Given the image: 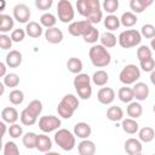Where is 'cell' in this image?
Here are the masks:
<instances>
[{
	"mask_svg": "<svg viewBox=\"0 0 155 155\" xmlns=\"http://www.w3.org/2000/svg\"><path fill=\"white\" fill-rule=\"evenodd\" d=\"M31 12L25 4H17L13 7V18L19 23H28L30 19Z\"/></svg>",
	"mask_w": 155,
	"mask_h": 155,
	"instance_id": "obj_12",
	"label": "cell"
},
{
	"mask_svg": "<svg viewBox=\"0 0 155 155\" xmlns=\"http://www.w3.org/2000/svg\"><path fill=\"white\" fill-rule=\"evenodd\" d=\"M91 78L87 74L80 73L76 74V76L74 78V87L75 91L78 93V96L81 99H88L92 96V87H91Z\"/></svg>",
	"mask_w": 155,
	"mask_h": 155,
	"instance_id": "obj_5",
	"label": "cell"
},
{
	"mask_svg": "<svg viewBox=\"0 0 155 155\" xmlns=\"http://www.w3.org/2000/svg\"><path fill=\"white\" fill-rule=\"evenodd\" d=\"M91 79H92V82L94 85H97V86H104V85H107V82L109 80V75H108V73L105 70L101 69V70L94 71Z\"/></svg>",
	"mask_w": 155,
	"mask_h": 155,
	"instance_id": "obj_29",
	"label": "cell"
},
{
	"mask_svg": "<svg viewBox=\"0 0 155 155\" xmlns=\"http://www.w3.org/2000/svg\"><path fill=\"white\" fill-rule=\"evenodd\" d=\"M25 30L24 29H21V28H18V29H15V30H12V33H11V39H12V41L13 42H21V41H23L24 40V38H25Z\"/></svg>",
	"mask_w": 155,
	"mask_h": 155,
	"instance_id": "obj_46",
	"label": "cell"
},
{
	"mask_svg": "<svg viewBox=\"0 0 155 155\" xmlns=\"http://www.w3.org/2000/svg\"><path fill=\"white\" fill-rule=\"evenodd\" d=\"M103 10L109 15L114 13L119 8V0H103Z\"/></svg>",
	"mask_w": 155,
	"mask_h": 155,
	"instance_id": "obj_39",
	"label": "cell"
},
{
	"mask_svg": "<svg viewBox=\"0 0 155 155\" xmlns=\"http://www.w3.org/2000/svg\"><path fill=\"white\" fill-rule=\"evenodd\" d=\"M150 81H151V84L155 86V69H154L153 71H150Z\"/></svg>",
	"mask_w": 155,
	"mask_h": 155,
	"instance_id": "obj_51",
	"label": "cell"
},
{
	"mask_svg": "<svg viewBox=\"0 0 155 155\" xmlns=\"http://www.w3.org/2000/svg\"><path fill=\"white\" fill-rule=\"evenodd\" d=\"M22 53L17 50H11L7 54H6V58H5V63L7 64V67L10 68H18L21 64H22Z\"/></svg>",
	"mask_w": 155,
	"mask_h": 155,
	"instance_id": "obj_15",
	"label": "cell"
},
{
	"mask_svg": "<svg viewBox=\"0 0 155 155\" xmlns=\"http://www.w3.org/2000/svg\"><path fill=\"white\" fill-rule=\"evenodd\" d=\"M99 40H101V44L107 47V48H111L116 45L117 42V38L111 33V31H105L103 33L101 36H99Z\"/></svg>",
	"mask_w": 155,
	"mask_h": 155,
	"instance_id": "obj_27",
	"label": "cell"
},
{
	"mask_svg": "<svg viewBox=\"0 0 155 155\" xmlns=\"http://www.w3.org/2000/svg\"><path fill=\"white\" fill-rule=\"evenodd\" d=\"M5 84L2 82V84H0V87H1V90H0V94H4V91H5Z\"/></svg>",
	"mask_w": 155,
	"mask_h": 155,
	"instance_id": "obj_54",
	"label": "cell"
},
{
	"mask_svg": "<svg viewBox=\"0 0 155 155\" xmlns=\"http://www.w3.org/2000/svg\"><path fill=\"white\" fill-rule=\"evenodd\" d=\"M88 56H90L91 63L97 68L107 67L111 61V56L109 51L102 44H93L88 51Z\"/></svg>",
	"mask_w": 155,
	"mask_h": 155,
	"instance_id": "obj_2",
	"label": "cell"
},
{
	"mask_svg": "<svg viewBox=\"0 0 155 155\" xmlns=\"http://www.w3.org/2000/svg\"><path fill=\"white\" fill-rule=\"evenodd\" d=\"M97 99L101 104L108 105L115 99V91L111 87H102L97 93Z\"/></svg>",
	"mask_w": 155,
	"mask_h": 155,
	"instance_id": "obj_13",
	"label": "cell"
},
{
	"mask_svg": "<svg viewBox=\"0 0 155 155\" xmlns=\"http://www.w3.org/2000/svg\"><path fill=\"white\" fill-rule=\"evenodd\" d=\"M93 24L91 22H88L87 19H84V21H75V22H71L68 27V31L70 35L73 36H84L92 27Z\"/></svg>",
	"mask_w": 155,
	"mask_h": 155,
	"instance_id": "obj_11",
	"label": "cell"
},
{
	"mask_svg": "<svg viewBox=\"0 0 155 155\" xmlns=\"http://www.w3.org/2000/svg\"><path fill=\"white\" fill-rule=\"evenodd\" d=\"M154 137H155V131L149 126H145L138 131V138L140 139V142L149 143L154 139Z\"/></svg>",
	"mask_w": 155,
	"mask_h": 155,
	"instance_id": "obj_33",
	"label": "cell"
},
{
	"mask_svg": "<svg viewBox=\"0 0 155 155\" xmlns=\"http://www.w3.org/2000/svg\"><path fill=\"white\" fill-rule=\"evenodd\" d=\"M120 25H121L120 18H119L117 16L113 15V13H111V15H108V16L104 18V27H105L108 30H110V31L119 29Z\"/></svg>",
	"mask_w": 155,
	"mask_h": 155,
	"instance_id": "obj_31",
	"label": "cell"
},
{
	"mask_svg": "<svg viewBox=\"0 0 155 155\" xmlns=\"http://www.w3.org/2000/svg\"><path fill=\"white\" fill-rule=\"evenodd\" d=\"M142 41V34L140 31L136 29H127L120 33L117 38V42L122 48H131L137 45H139Z\"/></svg>",
	"mask_w": 155,
	"mask_h": 155,
	"instance_id": "obj_6",
	"label": "cell"
},
{
	"mask_svg": "<svg viewBox=\"0 0 155 155\" xmlns=\"http://www.w3.org/2000/svg\"><path fill=\"white\" fill-rule=\"evenodd\" d=\"M117 97L121 102L124 103H130L133 101L134 98V93H133V90L131 87H127V85L125 87H121L117 92Z\"/></svg>",
	"mask_w": 155,
	"mask_h": 155,
	"instance_id": "obj_32",
	"label": "cell"
},
{
	"mask_svg": "<svg viewBox=\"0 0 155 155\" xmlns=\"http://www.w3.org/2000/svg\"><path fill=\"white\" fill-rule=\"evenodd\" d=\"M15 21L10 15L1 13L0 15V31L1 33H7L13 28Z\"/></svg>",
	"mask_w": 155,
	"mask_h": 155,
	"instance_id": "obj_28",
	"label": "cell"
},
{
	"mask_svg": "<svg viewBox=\"0 0 155 155\" xmlns=\"http://www.w3.org/2000/svg\"><path fill=\"white\" fill-rule=\"evenodd\" d=\"M82 38H84V41L87 42V44H96L97 40L99 39V31H98V29H96V28L92 25L91 29H90Z\"/></svg>",
	"mask_w": 155,
	"mask_h": 155,
	"instance_id": "obj_37",
	"label": "cell"
},
{
	"mask_svg": "<svg viewBox=\"0 0 155 155\" xmlns=\"http://www.w3.org/2000/svg\"><path fill=\"white\" fill-rule=\"evenodd\" d=\"M119 78L124 85L136 84V81L140 78V69L136 64H127L120 71Z\"/></svg>",
	"mask_w": 155,
	"mask_h": 155,
	"instance_id": "obj_8",
	"label": "cell"
},
{
	"mask_svg": "<svg viewBox=\"0 0 155 155\" xmlns=\"http://www.w3.org/2000/svg\"><path fill=\"white\" fill-rule=\"evenodd\" d=\"M76 10L92 24L99 23L103 18L99 0H76Z\"/></svg>",
	"mask_w": 155,
	"mask_h": 155,
	"instance_id": "obj_1",
	"label": "cell"
},
{
	"mask_svg": "<svg viewBox=\"0 0 155 155\" xmlns=\"http://www.w3.org/2000/svg\"><path fill=\"white\" fill-rule=\"evenodd\" d=\"M91 132H92V128L87 122H78L74 126V134L81 139L88 138L91 136Z\"/></svg>",
	"mask_w": 155,
	"mask_h": 155,
	"instance_id": "obj_21",
	"label": "cell"
},
{
	"mask_svg": "<svg viewBox=\"0 0 155 155\" xmlns=\"http://www.w3.org/2000/svg\"><path fill=\"white\" fill-rule=\"evenodd\" d=\"M8 101H10L13 105H19V104H22L23 101H24V93H23L21 90L15 88V90H12V91L10 92V94H8Z\"/></svg>",
	"mask_w": 155,
	"mask_h": 155,
	"instance_id": "obj_36",
	"label": "cell"
},
{
	"mask_svg": "<svg viewBox=\"0 0 155 155\" xmlns=\"http://www.w3.org/2000/svg\"><path fill=\"white\" fill-rule=\"evenodd\" d=\"M79 108V98L74 94H65L57 107V113L63 119H70Z\"/></svg>",
	"mask_w": 155,
	"mask_h": 155,
	"instance_id": "obj_4",
	"label": "cell"
},
{
	"mask_svg": "<svg viewBox=\"0 0 155 155\" xmlns=\"http://www.w3.org/2000/svg\"><path fill=\"white\" fill-rule=\"evenodd\" d=\"M130 8L134 13H142L148 7L142 0H130Z\"/></svg>",
	"mask_w": 155,
	"mask_h": 155,
	"instance_id": "obj_42",
	"label": "cell"
},
{
	"mask_svg": "<svg viewBox=\"0 0 155 155\" xmlns=\"http://www.w3.org/2000/svg\"><path fill=\"white\" fill-rule=\"evenodd\" d=\"M126 113L132 119H138L142 116L143 114V107L140 103L138 102H130L128 105H127V109H126Z\"/></svg>",
	"mask_w": 155,
	"mask_h": 155,
	"instance_id": "obj_24",
	"label": "cell"
},
{
	"mask_svg": "<svg viewBox=\"0 0 155 155\" xmlns=\"http://www.w3.org/2000/svg\"><path fill=\"white\" fill-rule=\"evenodd\" d=\"M149 57H153L151 56V48H149L147 45H142L137 48L138 61H142V59H145V58H149Z\"/></svg>",
	"mask_w": 155,
	"mask_h": 155,
	"instance_id": "obj_44",
	"label": "cell"
},
{
	"mask_svg": "<svg viewBox=\"0 0 155 155\" xmlns=\"http://www.w3.org/2000/svg\"><path fill=\"white\" fill-rule=\"evenodd\" d=\"M57 22V18L53 13H50V12H46L44 13L41 17H40V24L45 28H51V27H54Z\"/></svg>",
	"mask_w": 155,
	"mask_h": 155,
	"instance_id": "obj_35",
	"label": "cell"
},
{
	"mask_svg": "<svg viewBox=\"0 0 155 155\" xmlns=\"http://www.w3.org/2000/svg\"><path fill=\"white\" fill-rule=\"evenodd\" d=\"M63 31L56 27H51V28H47L46 31H45V39L47 42L50 44H59L62 42L63 40Z\"/></svg>",
	"mask_w": 155,
	"mask_h": 155,
	"instance_id": "obj_14",
	"label": "cell"
},
{
	"mask_svg": "<svg viewBox=\"0 0 155 155\" xmlns=\"http://www.w3.org/2000/svg\"><path fill=\"white\" fill-rule=\"evenodd\" d=\"M67 68L70 73L73 74H80L84 65H82V61L78 57H70L67 61Z\"/></svg>",
	"mask_w": 155,
	"mask_h": 155,
	"instance_id": "obj_26",
	"label": "cell"
},
{
	"mask_svg": "<svg viewBox=\"0 0 155 155\" xmlns=\"http://www.w3.org/2000/svg\"><path fill=\"white\" fill-rule=\"evenodd\" d=\"M132 90L134 93V98L138 101H145L149 96V87L145 82H136Z\"/></svg>",
	"mask_w": 155,
	"mask_h": 155,
	"instance_id": "obj_18",
	"label": "cell"
},
{
	"mask_svg": "<svg viewBox=\"0 0 155 155\" xmlns=\"http://www.w3.org/2000/svg\"><path fill=\"white\" fill-rule=\"evenodd\" d=\"M140 63V68L143 71H153L155 69V59L153 57H149V58H145V59H142L139 61Z\"/></svg>",
	"mask_w": 155,
	"mask_h": 155,
	"instance_id": "obj_43",
	"label": "cell"
},
{
	"mask_svg": "<svg viewBox=\"0 0 155 155\" xmlns=\"http://www.w3.org/2000/svg\"><path fill=\"white\" fill-rule=\"evenodd\" d=\"M19 149L15 142H6L4 145V155H18Z\"/></svg>",
	"mask_w": 155,
	"mask_h": 155,
	"instance_id": "obj_41",
	"label": "cell"
},
{
	"mask_svg": "<svg viewBox=\"0 0 155 155\" xmlns=\"http://www.w3.org/2000/svg\"><path fill=\"white\" fill-rule=\"evenodd\" d=\"M25 33L27 35H29L30 38H40L42 35V25L39 24L38 22L35 21H30L27 23V27H25Z\"/></svg>",
	"mask_w": 155,
	"mask_h": 155,
	"instance_id": "obj_22",
	"label": "cell"
},
{
	"mask_svg": "<svg viewBox=\"0 0 155 155\" xmlns=\"http://www.w3.org/2000/svg\"><path fill=\"white\" fill-rule=\"evenodd\" d=\"M18 117H19L18 111L13 107H6V108H4L1 110V119L6 124H10V125L11 124H15L18 120Z\"/></svg>",
	"mask_w": 155,
	"mask_h": 155,
	"instance_id": "obj_19",
	"label": "cell"
},
{
	"mask_svg": "<svg viewBox=\"0 0 155 155\" xmlns=\"http://www.w3.org/2000/svg\"><path fill=\"white\" fill-rule=\"evenodd\" d=\"M8 134L11 138L16 139V138H19L22 134H23V128L22 126H19L18 124H11L10 127H8Z\"/></svg>",
	"mask_w": 155,
	"mask_h": 155,
	"instance_id": "obj_45",
	"label": "cell"
},
{
	"mask_svg": "<svg viewBox=\"0 0 155 155\" xmlns=\"http://www.w3.org/2000/svg\"><path fill=\"white\" fill-rule=\"evenodd\" d=\"M57 15H58V19L62 23L71 22L75 16L71 2L69 0H59L57 4Z\"/></svg>",
	"mask_w": 155,
	"mask_h": 155,
	"instance_id": "obj_9",
	"label": "cell"
},
{
	"mask_svg": "<svg viewBox=\"0 0 155 155\" xmlns=\"http://www.w3.org/2000/svg\"><path fill=\"white\" fill-rule=\"evenodd\" d=\"M12 39L11 36L6 35L5 33H1L0 34V47L1 50H10L11 46H12Z\"/></svg>",
	"mask_w": 155,
	"mask_h": 155,
	"instance_id": "obj_47",
	"label": "cell"
},
{
	"mask_svg": "<svg viewBox=\"0 0 155 155\" xmlns=\"http://www.w3.org/2000/svg\"><path fill=\"white\" fill-rule=\"evenodd\" d=\"M36 138L38 134L35 132H27L24 136H22V143L27 149H34L36 145Z\"/></svg>",
	"mask_w": 155,
	"mask_h": 155,
	"instance_id": "obj_34",
	"label": "cell"
},
{
	"mask_svg": "<svg viewBox=\"0 0 155 155\" xmlns=\"http://www.w3.org/2000/svg\"><path fill=\"white\" fill-rule=\"evenodd\" d=\"M78 151L80 155H93L96 153V145L92 140L85 138L78 144Z\"/></svg>",
	"mask_w": 155,
	"mask_h": 155,
	"instance_id": "obj_20",
	"label": "cell"
},
{
	"mask_svg": "<svg viewBox=\"0 0 155 155\" xmlns=\"http://www.w3.org/2000/svg\"><path fill=\"white\" fill-rule=\"evenodd\" d=\"M121 127L122 130L128 133V134H134L139 131V125L138 122L136 121V119H132V117H127L125 120H122L121 122Z\"/></svg>",
	"mask_w": 155,
	"mask_h": 155,
	"instance_id": "obj_23",
	"label": "cell"
},
{
	"mask_svg": "<svg viewBox=\"0 0 155 155\" xmlns=\"http://www.w3.org/2000/svg\"><path fill=\"white\" fill-rule=\"evenodd\" d=\"M1 4H2V5H1V10H0V11H2L4 7H5V0H1Z\"/></svg>",
	"mask_w": 155,
	"mask_h": 155,
	"instance_id": "obj_55",
	"label": "cell"
},
{
	"mask_svg": "<svg viewBox=\"0 0 155 155\" xmlns=\"http://www.w3.org/2000/svg\"><path fill=\"white\" fill-rule=\"evenodd\" d=\"M4 84L7 87H17L19 85V76L16 73H8L4 76Z\"/></svg>",
	"mask_w": 155,
	"mask_h": 155,
	"instance_id": "obj_38",
	"label": "cell"
},
{
	"mask_svg": "<svg viewBox=\"0 0 155 155\" xmlns=\"http://www.w3.org/2000/svg\"><path fill=\"white\" fill-rule=\"evenodd\" d=\"M142 1H143V2L147 5V7H149V6H150V5L154 2V0H142Z\"/></svg>",
	"mask_w": 155,
	"mask_h": 155,
	"instance_id": "obj_52",
	"label": "cell"
},
{
	"mask_svg": "<svg viewBox=\"0 0 155 155\" xmlns=\"http://www.w3.org/2000/svg\"><path fill=\"white\" fill-rule=\"evenodd\" d=\"M42 111V103L39 99L31 101L21 113L19 119L24 126H33L38 121V116Z\"/></svg>",
	"mask_w": 155,
	"mask_h": 155,
	"instance_id": "obj_3",
	"label": "cell"
},
{
	"mask_svg": "<svg viewBox=\"0 0 155 155\" xmlns=\"http://www.w3.org/2000/svg\"><path fill=\"white\" fill-rule=\"evenodd\" d=\"M0 127H1V138L5 136L6 133V125H5V121H1L0 122Z\"/></svg>",
	"mask_w": 155,
	"mask_h": 155,
	"instance_id": "obj_50",
	"label": "cell"
},
{
	"mask_svg": "<svg viewBox=\"0 0 155 155\" xmlns=\"http://www.w3.org/2000/svg\"><path fill=\"white\" fill-rule=\"evenodd\" d=\"M150 46H151L153 51H155V38H153V39H151V41H150Z\"/></svg>",
	"mask_w": 155,
	"mask_h": 155,
	"instance_id": "obj_53",
	"label": "cell"
},
{
	"mask_svg": "<svg viewBox=\"0 0 155 155\" xmlns=\"http://www.w3.org/2000/svg\"><path fill=\"white\" fill-rule=\"evenodd\" d=\"M107 119L110 121H120L124 119V110L119 105H111L107 110Z\"/></svg>",
	"mask_w": 155,
	"mask_h": 155,
	"instance_id": "obj_25",
	"label": "cell"
},
{
	"mask_svg": "<svg viewBox=\"0 0 155 155\" xmlns=\"http://www.w3.org/2000/svg\"><path fill=\"white\" fill-rule=\"evenodd\" d=\"M51 148H52V140L50 139V137L46 136L45 133L38 134L35 149H38L40 153H48Z\"/></svg>",
	"mask_w": 155,
	"mask_h": 155,
	"instance_id": "obj_17",
	"label": "cell"
},
{
	"mask_svg": "<svg viewBox=\"0 0 155 155\" xmlns=\"http://www.w3.org/2000/svg\"><path fill=\"white\" fill-rule=\"evenodd\" d=\"M140 34L145 39H153L155 38V27L150 23H147L140 28Z\"/></svg>",
	"mask_w": 155,
	"mask_h": 155,
	"instance_id": "obj_40",
	"label": "cell"
},
{
	"mask_svg": "<svg viewBox=\"0 0 155 155\" xmlns=\"http://www.w3.org/2000/svg\"><path fill=\"white\" fill-rule=\"evenodd\" d=\"M125 151L128 155H139L142 153V143H140V139L128 138L125 142Z\"/></svg>",
	"mask_w": 155,
	"mask_h": 155,
	"instance_id": "obj_16",
	"label": "cell"
},
{
	"mask_svg": "<svg viewBox=\"0 0 155 155\" xmlns=\"http://www.w3.org/2000/svg\"><path fill=\"white\" fill-rule=\"evenodd\" d=\"M53 5V0H35V6L41 11H47Z\"/></svg>",
	"mask_w": 155,
	"mask_h": 155,
	"instance_id": "obj_48",
	"label": "cell"
},
{
	"mask_svg": "<svg viewBox=\"0 0 155 155\" xmlns=\"http://www.w3.org/2000/svg\"><path fill=\"white\" fill-rule=\"evenodd\" d=\"M54 142L64 151H70L75 147V134L67 128H59L54 133Z\"/></svg>",
	"mask_w": 155,
	"mask_h": 155,
	"instance_id": "obj_7",
	"label": "cell"
},
{
	"mask_svg": "<svg viewBox=\"0 0 155 155\" xmlns=\"http://www.w3.org/2000/svg\"><path fill=\"white\" fill-rule=\"evenodd\" d=\"M153 111L155 113V104H154V107H153Z\"/></svg>",
	"mask_w": 155,
	"mask_h": 155,
	"instance_id": "obj_56",
	"label": "cell"
},
{
	"mask_svg": "<svg viewBox=\"0 0 155 155\" xmlns=\"http://www.w3.org/2000/svg\"><path fill=\"white\" fill-rule=\"evenodd\" d=\"M6 67H7L6 63H4V62L0 63V76H2V78L6 75Z\"/></svg>",
	"mask_w": 155,
	"mask_h": 155,
	"instance_id": "obj_49",
	"label": "cell"
},
{
	"mask_svg": "<svg viewBox=\"0 0 155 155\" xmlns=\"http://www.w3.org/2000/svg\"><path fill=\"white\" fill-rule=\"evenodd\" d=\"M138 18L136 16L134 12H131V11H127V12H124L122 16L120 17V22L124 27L126 28H130V27H133L136 23H137Z\"/></svg>",
	"mask_w": 155,
	"mask_h": 155,
	"instance_id": "obj_30",
	"label": "cell"
},
{
	"mask_svg": "<svg viewBox=\"0 0 155 155\" xmlns=\"http://www.w3.org/2000/svg\"><path fill=\"white\" fill-rule=\"evenodd\" d=\"M61 126V119L54 115H45L39 119V128L44 133H50L58 130Z\"/></svg>",
	"mask_w": 155,
	"mask_h": 155,
	"instance_id": "obj_10",
	"label": "cell"
}]
</instances>
